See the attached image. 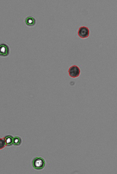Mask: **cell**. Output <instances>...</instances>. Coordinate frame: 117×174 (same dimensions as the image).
Returning <instances> with one entry per match:
<instances>
[{
    "mask_svg": "<svg viewBox=\"0 0 117 174\" xmlns=\"http://www.w3.org/2000/svg\"><path fill=\"white\" fill-rule=\"evenodd\" d=\"M32 166L35 169L41 170L45 166V161L43 158L37 157L33 160Z\"/></svg>",
    "mask_w": 117,
    "mask_h": 174,
    "instance_id": "cell-1",
    "label": "cell"
},
{
    "mask_svg": "<svg viewBox=\"0 0 117 174\" xmlns=\"http://www.w3.org/2000/svg\"><path fill=\"white\" fill-rule=\"evenodd\" d=\"M10 53L9 46L4 43L0 44V56L6 57L10 55Z\"/></svg>",
    "mask_w": 117,
    "mask_h": 174,
    "instance_id": "cell-2",
    "label": "cell"
},
{
    "mask_svg": "<svg viewBox=\"0 0 117 174\" xmlns=\"http://www.w3.org/2000/svg\"><path fill=\"white\" fill-rule=\"evenodd\" d=\"M80 73H81V71H80V68L76 65L72 66L69 69V74L71 77H78L80 76Z\"/></svg>",
    "mask_w": 117,
    "mask_h": 174,
    "instance_id": "cell-3",
    "label": "cell"
},
{
    "mask_svg": "<svg viewBox=\"0 0 117 174\" xmlns=\"http://www.w3.org/2000/svg\"><path fill=\"white\" fill-rule=\"evenodd\" d=\"M78 35L82 38H86L89 36L90 30L86 27H81L78 30Z\"/></svg>",
    "mask_w": 117,
    "mask_h": 174,
    "instance_id": "cell-4",
    "label": "cell"
},
{
    "mask_svg": "<svg viewBox=\"0 0 117 174\" xmlns=\"http://www.w3.org/2000/svg\"><path fill=\"white\" fill-rule=\"evenodd\" d=\"M36 22L37 21L35 18L32 16L27 17L25 20V23L26 25L30 28L34 27L36 25Z\"/></svg>",
    "mask_w": 117,
    "mask_h": 174,
    "instance_id": "cell-5",
    "label": "cell"
},
{
    "mask_svg": "<svg viewBox=\"0 0 117 174\" xmlns=\"http://www.w3.org/2000/svg\"><path fill=\"white\" fill-rule=\"evenodd\" d=\"M6 145L7 146H10L13 144V138L11 136H6L5 137Z\"/></svg>",
    "mask_w": 117,
    "mask_h": 174,
    "instance_id": "cell-6",
    "label": "cell"
},
{
    "mask_svg": "<svg viewBox=\"0 0 117 174\" xmlns=\"http://www.w3.org/2000/svg\"><path fill=\"white\" fill-rule=\"evenodd\" d=\"M21 143V138L18 137H15L13 138V144L19 146Z\"/></svg>",
    "mask_w": 117,
    "mask_h": 174,
    "instance_id": "cell-7",
    "label": "cell"
},
{
    "mask_svg": "<svg viewBox=\"0 0 117 174\" xmlns=\"http://www.w3.org/2000/svg\"><path fill=\"white\" fill-rule=\"evenodd\" d=\"M6 145L5 139L0 138V150L3 149L6 146Z\"/></svg>",
    "mask_w": 117,
    "mask_h": 174,
    "instance_id": "cell-8",
    "label": "cell"
}]
</instances>
